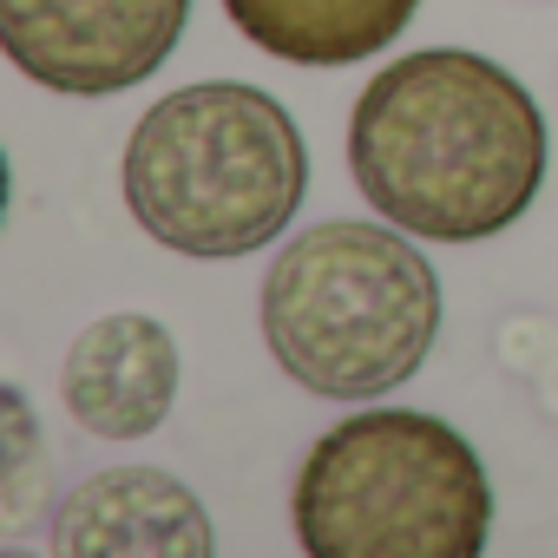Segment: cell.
Returning <instances> with one entry per match:
<instances>
[{
	"label": "cell",
	"mask_w": 558,
	"mask_h": 558,
	"mask_svg": "<svg viewBox=\"0 0 558 558\" xmlns=\"http://www.w3.org/2000/svg\"><path fill=\"white\" fill-rule=\"evenodd\" d=\"M349 171L368 210L408 236L480 243L532 210L545 184V119L486 53H401L355 99Z\"/></svg>",
	"instance_id": "obj_1"
},
{
	"label": "cell",
	"mask_w": 558,
	"mask_h": 558,
	"mask_svg": "<svg viewBox=\"0 0 558 558\" xmlns=\"http://www.w3.org/2000/svg\"><path fill=\"white\" fill-rule=\"evenodd\" d=\"M119 184L151 243L217 263L290 230L310 191V151L283 99L243 80H197L132 125Z\"/></svg>",
	"instance_id": "obj_2"
},
{
	"label": "cell",
	"mask_w": 558,
	"mask_h": 558,
	"mask_svg": "<svg viewBox=\"0 0 558 558\" xmlns=\"http://www.w3.org/2000/svg\"><path fill=\"white\" fill-rule=\"evenodd\" d=\"M263 342L296 388L375 401L421 375L440 336V276L395 223H316L263 276Z\"/></svg>",
	"instance_id": "obj_3"
},
{
	"label": "cell",
	"mask_w": 558,
	"mask_h": 558,
	"mask_svg": "<svg viewBox=\"0 0 558 558\" xmlns=\"http://www.w3.org/2000/svg\"><path fill=\"white\" fill-rule=\"evenodd\" d=\"M290 519L310 558H480L493 486L440 414L368 408L310 447Z\"/></svg>",
	"instance_id": "obj_4"
},
{
	"label": "cell",
	"mask_w": 558,
	"mask_h": 558,
	"mask_svg": "<svg viewBox=\"0 0 558 558\" xmlns=\"http://www.w3.org/2000/svg\"><path fill=\"white\" fill-rule=\"evenodd\" d=\"M191 0H0L8 60L73 99L145 86L184 40Z\"/></svg>",
	"instance_id": "obj_5"
},
{
	"label": "cell",
	"mask_w": 558,
	"mask_h": 558,
	"mask_svg": "<svg viewBox=\"0 0 558 558\" xmlns=\"http://www.w3.org/2000/svg\"><path fill=\"white\" fill-rule=\"evenodd\" d=\"M66 414L99 440H145L178 401V342L158 316L119 310L73 336L60 368Z\"/></svg>",
	"instance_id": "obj_6"
},
{
	"label": "cell",
	"mask_w": 558,
	"mask_h": 558,
	"mask_svg": "<svg viewBox=\"0 0 558 558\" xmlns=\"http://www.w3.org/2000/svg\"><path fill=\"white\" fill-rule=\"evenodd\" d=\"M53 551L73 558H210L217 525L197 493L158 466H119L86 480L53 512Z\"/></svg>",
	"instance_id": "obj_7"
},
{
	"label": "cell",
	"mask_w": 558,
	"mask_h": 558,
	"mask_svg": "<svg viewBox=\"0 0 558 558\" xmlns=\"http://www.w3.org/2000/svg\"><path fill=\"white\" fill-rule=\"evenodd\" d=\"M421 0H223L250 47L290 66H355L408 34Z\"/></svg>",
	"instance_id": "obj_8"
}]
</instances>
